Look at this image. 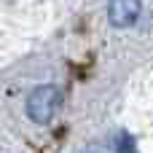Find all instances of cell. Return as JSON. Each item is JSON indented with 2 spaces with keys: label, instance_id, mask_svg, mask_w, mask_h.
<instances>
[{
  "label": "cell",
  "instance_id": "cell-1",
  "mask_svg": "<svg viewBox=\"0 0 153 153\" xmlns=\"http://www.w3.org/2000/svg\"><path fill=\"white\" fill-rule=\"evenodd\" d=\"M59 105H62L59 89L51 86V83H43V86H35V89L27 94L24 110H27V118H30L32 124H40V126H43V124H48V121L56 116Z\"/></svg>",
  "mask_w": 153,
  "mask_h": 153
},
{
  "label": "cell",
  "instance_id": "cell-2",
  "mask_svg": "<svg viewBox=\"0 0 153 153\" xmlns=\"http://www.w3.org/2000/svg\"><path fill=\"white\" fill-rule=\"evenodd\" d=\"M140 8H143L140 0H110L108 3V19H110L113 27L124 30V27H132L140 19Z\"/></svg>",
  "mask_w": 153,
  "mask_h": 153
},
{
  "label": "cell",
  "instance_id": "cell-3",
  "mask_svg": "<svg viewBox=\"0 0 153 153\" xmlns=\"http://www.w3.org/2000/svg\"><path fill=\"white\" fill-rule=\"evenodd\" d=\"M116 153H137V148H134V140H132L126 132L116 134Z\"/></svg>",
  "mask_w": 153,
  "mask_h": 153
}]
</instances>
